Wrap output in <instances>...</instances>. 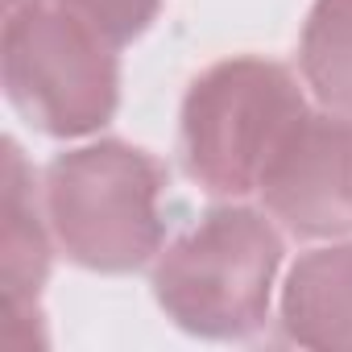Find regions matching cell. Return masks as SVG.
Masks as SVG:
<instances>
[{"label": "cell", "instance_id": "3", "mask_svg": "<svg viewBox=\"0 0 352 352\" xmlns=\"http://www.w3.org/2000/svg\"><path fill=\"white\" fill-rule=\"evenodd\" d=\"M307 112V83L290 67L257 54L212 63L191 79L179 112L187 179L216 199L253 195Z\"/></svg>", "mask_w": 352, "mask_h": 352}, {"label": "cell", "instance_id": "2", "mask_svg": "<svg viewBox=\"0 0 352 352\" xmlns=\"http://www.w3.org/2000/svg\"><path fill=\"white\" fill-rule=\"evenodd\" d=\"M282 224L245 204H220L153 257V298L174 327L204 340H249L265 327Z\"/></svg>", "mask_w": 352, "mask_h": 352}, {"label": "cell", "instance_id": "7", "mask_svg": "<svg viewBox=\"0 0 352 352\" xmlns=\"http://www.w3.org/2000/svg\"><path fill=\"white\" fill-rule=\"evenodd\" d=\"M278 323L298 348L352 352V241H331L290 265Z\"/></svg>", "mask_w": 352, "mask_h": 352}, {"label": "cell", "instance_id": "4", "mask_svg": "<svg viewBox=\"0 0 352 352\" xmlns=\"http://www.w3.org/2000/svg\"><path fill=\"white\" fill-rule=\"evenodd\" d=\"M0 79L13 112L58 141L100 133L120 104L116 46L58 0L5 9Z\"/></svg>", "mask_w": 352, "mask_h": 352}, {"label": "cell", "instance_id": "10", "mask_svg": "<svg viewBox=\"0 0 352 352\" xmlns=\"http://www.w3.org/2000/svg\"><path fill=\"white\" fill-rule=\"evenodd\" d=\"M17 5H21V0H5V9H17Z\"/></svg>", "mask_w": 352, "mask_h": 352}, {"label": "cell", "instance_id": "9", "mask_svg": "<svg viewBox=\"0 0 352 352\" xmlns=\"http://www.w3.org/2000/svg\"><path fill=\"white\" fill-rule=\"evenodd\" d=\"M58 5L96 25L116 50L133 46L162 13V0H58Z\"/></svg>", "mask_w": 352, "mask_h": 352}, {"label": "cell", "instance_id": "5", "mask_svg": "<svg viewBox=\"0 0 352 352\" xmlns=\"http://www.w3.org/2000/svg\"><path fill=\"white\" fill-rule=\"evenodd\" d=\"M257 195L290 236H352V120L311 108L274 153Z\"/></svg>", "mask_w": 352, "mask_h": 352}, {"label": "cell", "instance_id": "8", "mask_svg": "<svg viewBox=\"0 0 352 352\" xmlns=\"http://www.w3.org/2000/svg\"><path fill=\"white\" fill-rule=\"evenodd\" d=\"M298 71L319 108L352 120V0H315L302 38Z\"/></svg>", "mask_w": 352, "mask_h": 352}, {"label": "cell", "instance_id": "6", "mask_svg": "<svg viewBox=\"0 0 352 352\" xmlns=\"http://www.w3.org/2000/svg\"><path fill=\"white\" fill-rule=\"evenodd\" d=\"M54 228L25 149L9 137L0 157V294L38 302L54 265Z\"/></svg>", "mask_w": 352, "mask_h": 352}, {"label": "cell", "instance_id": "1", "mask_svg": "<svg viewBox=\"0 0 352 352\" xmlns=\"http://www.w3.org/2000/svg\"><path fill=\"white\" fill-rule=\"evenodd\" d=\"M170 166L129 141H91L63 149L42 195L58 253L91 274H133L166 245Z\"/></svg>", "mask_w": 352, "mask_h": 352}]
</instances>
